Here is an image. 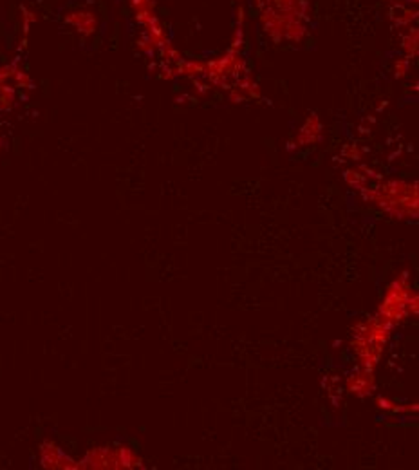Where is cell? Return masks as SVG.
I'll return each instance as SVG.
<instances>
[{"instance_id":"obj_1","label":"cell","mask_w":419,"mask_h":470,"mask_svg":"<svg viewBox=\"0 0 419 470\" xmlns=\"http://www.w3.org/2000/svg\"><path fill=\"white\" fill-rule=\"evenodd\" d=\"M367 201L380 206L394 219L418 217V184L405 181H387L378 188H361Z\"/></svg>"},{"instance_id":"obj_3","label":"cell","mask_w":419,"mask_h":470,"mask_svg":"<svg viewBox=\"0 0 419 470\" xmlns=\"http://www.w3.org/2000/svg\"><path fill=\"white\" fill-rule=\"evenodd\" d=\"M411 291L412 286L408 271H403L401 275H398L387 288L385 297H383L380 308H378V316L385 324H389L390 328H396L408 316V313H406V300H408Z\"/></svg>"},{"instance_id":"obj_7","label":"cell","mask_w":419,"mask_h":470,"mask_svg":"<svg viewBox=\"0 0 419 470\" xmlns=\"http://www.w3.org/2000/svg\"><path fill=\"white\" fill-rule=\"evenodd\" d=\"M405 49H406V55L408 56H415V53H418V33L414 31V36H411L405 40Z\"/></svg>"},{"instance_id":"obj_8","label":"cell","mask_w":419,"mask_h":470,"mask_svg":"<svg viewBox=\"0 0 419 470\" xmlns=\"http://www.w3.org/2000/svg\"><path fill=\"white\" fill-rule=\"evenodd\" d=\"M394 405H396V402H392V400H389V398H383V396L378 398V407H380V409L392 410Z\"/></svg>"},{"instance_id":"obj_6","label":"cell","mask_w":419,"mask_h":470,"mask_svg":"<svg viewBox=\"0 0 419 470\" xmlns=\"http://www.w3.org/2000/svg\"><path fill=\"white\" fill-rule=\"evenodd\" d=\"M406 313L412 316H418L419 313V295L418 291H411L408 300H406Z\"/></svg>"},{"instance_id":"obj_9","label":"cell","mask_w":419,"mask_h":470,"mask_svg":"<svg viewBox=\"0 0 419 470\" xmlns=\"http://www.w3.org/2000/svg\"><path fill=\"white\" fill-rule=\"evenodd\" d=\"M406 71H408V60H399L396 64V76L403 78L406 74Z\"/></svg>"},{"instance_id":"obj_4","label":"cell","mask_w":419,"mask_h":470,"mask_svg":"<svg viewBox=\"0 0 419 470\" xmlns=\"http://www.w3.org/2000/svg\"><path fill=\"white\" fill-rule=\"evenodd\" d=\"M347 391H351L352 394L356 396H368V394L373 393L374 387H376V380H374L373 371H365V369L360 368V371L352 372V375L347 376Z\"/></svg>"},{"instance_id":"obj_5","label":"cell","mask_w":419,"mask_h":470,"mask_svg":"<svg viewBox=\"0 0 419 470\" xmlns=\"http://www.w3.org/2000/svg\"><path fill=\"white\" fill-rule=\"evenodd\" d=\"M320 140H322V123H320L317 114H311L304 123V127L300 128V133H298L297 143L298 147H305L313 145V143Z\"/></svg>"},{"instance_id":"obj_2","label":"cell","mask_w":419,"mask_h":470,"mask_svg":"<svg viewBox=\"0 0 419 470\" xmlns=\"http://www.w3.org/2000/svg\"><path fill=\"white\" fill-rule=\"evenodd\" d=\"M390 331L392 328L381 321L380 316H373V318L356 325V329L352 331L351 347L361 369L374 372V368L378 365L381 353H383V347L389 342Z\"/></svg>"}]
</instances>
